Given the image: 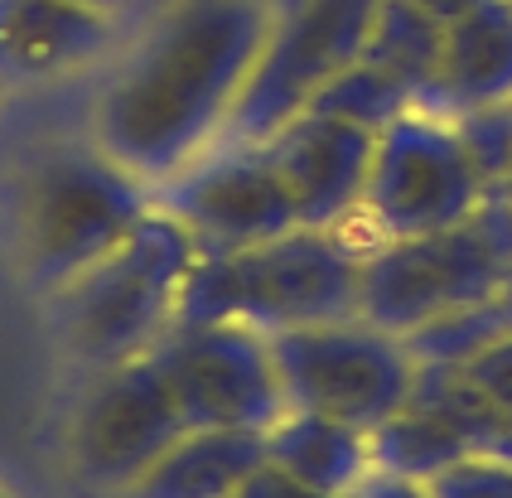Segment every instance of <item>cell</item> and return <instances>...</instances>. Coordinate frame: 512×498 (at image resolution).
I'll return each instance as SVG.
<instances>
[{
  "mask_svg": "<svg viewBox=\"0 0 512 498\" xmlns=\"http://www.w3.org/2000/svg\"><path fill=\"white\" fill-rule=\"evenodd\" d=\"M150 208V184L102 150H63L20 179L15 237L20 262L39 286H63L107 257Z\"/></svg>",
  "mask_w": 512,
  "mask_h": 498,
  "instance_id": "6",
  "label": "cell"
},
{
  "mask_svg": "<svg viewBox=\"0 0 512 498\" xmlns=\"http://www.w3.org/2000/svg\"><path fill=\"white\" fill-rule=\"evenodd\" d=\"M83 5H97V10H107V15H112V10L121 5V0H83Z\"/></svg>",
  "mask_w": 512,
  "mask_h": 498,
  "instance_id": "26",
  "label": "cell"
},
{
  "mask_svg": "<svg viewBox=\"0 0 512 498\" xmlns=\"http://www.w3.org/2000/svg\"><path fill=\"white\" fill-rule=\"evenodd\" d=\"M406 107H416V97L401 88L397 78H387L382 68H372V63L353 59L343 68L334 83H324V92L310 102V112H329V117H343L353 121V126H363V131H382L392 117H401Z\"/></svg>",
  "mask_w": 512,
  "mask_h": 498,
  "instance_id": "19",
  "label": "cell"
},
{
  "mask_svg": "<svg viewBox=\"0 0 512 498\" xmlns=\"http://www.w3.org/2000/svg\"><path fill=\"white\" fill-rule=\"evenodd\" d=\"M377 0H281L218 146H261L358 59Z\"/></svg>",
  "mask_w": 512,
  "mask_h": 498,
  "instance_id": "8",
  "label": "cell"
},
{
  "mask_svg": "<svg viewBox=\"0 0 512 498\" xmlns=\"http://www.w3.org/2000/svg\"><path fill=\"white\" fill-rule=\"evenodd\" d=\"M261 440H266V465L329 498H348L377 469L368 431L319 411H285L276 426L261 431Z\"/></svg>",
  "mask_w": 512,
  "mask_h": 498,
  "instance_id": "15",
  "label": "cell"
},
{
  "mask_svg": "<svg viewBox=\"0 0 512 498\" xmlns=\"http://www.w3.org/2000/svg\"><path fill=\"white\" fill-rule=\"evenodd\" d=\"M261 465V431H184L121 498H237Z\"/></svg>",
  "mask_w": 512,
  "mask_h": 498,
  "instance_id": "16",
  "label": "cell"
},
{
  "mask_svg": "<svg viewBox=\"0 0 512 498\" xmlns=\"http://www.w3.org/2000/svg\"><path fill=\"white\" fill-rule=\"evenodd\" d=\"M266 30V0H174L102 92L97 150L145 184L194 165L223 141Z\"/></svg>",
  "mask_w": 512,
  "mask_h": 498,
  "instance_id": "1",
  "label": "cell"
},
{
  "mask_svg": "<svg viewBox=\"0 0 512 498\" xmlns=\"http://www.w3.org/2000/svg\"><path fill=\"white\" fill-rule=\"evenodd\" d=\"M493 184L474 165V155L455 131V121L406 107L372 136V165L363 204L348 233L363 247L397 237L445 233L469 223L488 204Z\"/></svg>",
  "mask_w": 512,
  "mask_h": 498,
  "instance_id": "5",
  "label": "cell"
},
{
  "mask_svg": "<svg viewBox=\"0 0 512 498\" xmlns=\"http://www.w3.org/2000/svg\"><path fill=\"white\" fill-rule=\"evenodd\" d=\"M440 49H445V25L435 15H426L411 0H377L358 59L382 68L387 78H397L411 97H421V88L440 63Z\"/></svg>",
  "mask_w": 512,
  "mask_h": 498,
  "instance_id": "18",
  "label": "cell"
},
{
  "mask_svg": "<svg viewBox=\"0 0 512 498\" xmlns=\"http://www.w3.org/2000/svg\"><path fill=\"white\" fill-rule=\"evenodd\" d=\"M512 276V204L503 189L488 204L445 233L377 242L363 257L358 315L387 334H421L430 324L479 310L508 291Z\"/></svg>",
  "mask_w": 512,
  "mask_h": 498,
  "instance_id": "4",
  "label": "cell"
},
{
  "mask_svg": "<svg viewBox=\"0 0 512 498\" xmlns=\"http://www.w3.org/2000/svg\"><path fill=\"white\" fill-rule=\"evenodd\" d=\"M184 416L150 353L97 368L68 421V460L87 489L121 498L174 440L184 436Z\"/></svg>",
  "mask_w": 512,
  "mask_h": 498,
  "instance_id": "10",
  "label": "cell"
},
{
  "mask_svg": "<svg viewBox=\"0 0 512 498\" xmlns=\"http://www.w3.org/2000/svg\"><path fill=\"white\" fill-rule=\"evenodd\" d=\"M459 373L474 382L503 416H512V329H503L498 339H488L474 358H464Z\"/></svg>",
  "mask_w": 512,
  "mask_h": 498,
  "instance_id": "22",
  "label": "cell"
},
{
  "mask_svg": "<svg viewBox=\"0 0 512 498\" xmlns=\"http://www.w3.org/2000/svg\"><path fill=\"white\" fill-rule=\"evenodd\" d=\"M464 455H469V445L455 431V421L435 402L416 397V392H411V402L397 416H387L372 431V465L406 474V479H421V484H430L435 474H445Z\"/></svg>",
  "mask_w": 512,
  "mask_h": 498,
  "instance_id": "17",
  "label": "cell"
},
{
  "mask_svg": "<svg viewBox=\"0 0 512 498\" xmlns=\"http://www.w3.org/2000/svg\"><path fill=\"white\" fill-rule=\"evenodd\" d=\"M411 5H421L426 15H435L440 25H455L459 15H469V10H479L488 0H411Z\"/></svg>",
  "mask_w": 512,
  "mask_h": 498,
  "instance_id": "25",
  "label": "cell"
},
{
  "mask_svg": "<svg viewBox=\"0 0 512 498\" xmlns=\"http://www.w3.org/2000/svg\"><path fill=\"white\" fill-rule=\"evenodd\" d=\"M348 498H435V494L421 479H406V474H392V469H372Z\"/></svg>",
  "mask_w": 512,
  "mask_h": 498,
  "instance_id": "24",
  "label": "cell"
},
{
  "mask_svg": "<svg viewBox=\"0 0 512 498\" xmlns=\"http://www.w3.org/2000/svg\"><path fill=\"white\" fill-rule=\"evenodd\" d=\"M0 498H10V494H5V489H0Z\"/></svg>",
  "mask_w": 512,
  "mask_h": 498,
  "instance_id": "28",
  "label": "cell"
},
{
  "mask_svg": "<svg viewBox=\"0 0 512 498\" xmlns=\"http://www.w3.org/2000/svg\"><path fill=\"white\" fill-rule=\"evenodd\" d=\"M368 247L348 228H290L247 252L199 257L174 324H252L261 334L358 315Z\"/></svg>",
  "mask_w": 512,
  "mask_h": 498,
  "instance_id": "2",
  "label": "cell"
},
{
  "mask_svg": "<svg viewBox=\"0 0 512 498\" xmlns=\"http://www.w3.org/2000/svg\"><path fill=\"white\" fill-rule=\"evenodd\" d=\"M150 363L189 431H266L285 416L271 339L252 324H170Z\"/></svg>",
  "mask_w": 512,
  "mask_h": 498,
  "instance_id": "9",
  "label": "cell"
},
{
  "mask_svg": "<svg viewBox=\"0 0 512 498\" xmlns=\"http://www.w3.org/2000/svg\"><path fill=\"white\" fill-rule=\"evenodd\" d=\"M237 498H329V494H314L305 484H295L290 474H281L276 465H261L252 479L237 489Z\"/></svg>",
  "mask_w": 512,
  "mask_h": 498,
  "instance_id": "23",
  "label": "cell"
},
{
  "mask_svg": "<svg viewBox=\"0 0 512 498\" xmlns=\"http://www.w3.org/2000/svg\"><path fill=\"white\" fill-rule=\"evenodd\" d=\"M266 160L295 194L300 228H348L363 204L372 165V131L329 112H300L261 141Z\"/></svg>",
  "mask_w": 512,
  "mask_h": 498,
  "instance_id": "12",
  "label": "cell"
},
{
  "mask_svg": "<svg viewBox=\"0 0 512 498\" xmlns=\"http://www.w3.org/2000/svg\"><path fill=\"white\" fill-rule=\"evenodd\" d=\"M150 204L174 213L203 257L247 252L300 228L295 194L261 146H213L165 184H150Z\"/></svg>",
  "mask_w": 512,
  "mask_h": 498,
  "instance_id": "11",
  "label": "cell"
},
{
  "mask_svg": "<svg viewBox=\"0 0 512 498\" xmlns=\"http://www.w3.org/2000/svg\"><path fill=\"white\" fill-rule=\"evenodd\" d=\"M199 257L203 252L189 228L174 213L150 204L141 223L107 257H97L49 291L63 349L92 373L150 353L155 339L174 324L179 291Z\"/></svg>",
  "mask_w": 512,
  "mask_h": 498,
  "instance_id": "3",
  "label": "cell"
},
{
  "mask_svg": "<svg viewBox=\"0 0 512 498\" xmlns=\"http://www.w3.org/2000/svg\"><path fill=\"white\" fill-rule=\"evenodd\" d=\"M112 44V15L83 0H0V78L44 83Z\"/></svg>",
  "mask_w": 512,
  "mask_h": 498,
  "instance_id": "14",
  "label": "cell"
},
{
  "mask_svg": "<svg viewBox=\"0 0 512 498\" xmlns=\"http://www.w3.org/2000/svg\"><path fill=\"white\" fill-rule=\"evenodd\" d=\"M455 131L464 136V146L474 155V165L484 170V179L498 189L512 165V102L464 112V117H455Z\"/></svg>",
  "mask_w": 512,
  "mask_h": 498,
  "instance_id": "20",
  "label": "cell"
},
{
  "mask_svg": "<svg viewBox=\"0 0 512 498\" xmlns=\"http://www.w3.org/2000/svg\"><path fill=\"white\" fill-rule=\"evenodd\" d=\"M498 189H503V199L512 204V165H508V175H503V184H498Z\"/></svg>",
  "mask_w": 512,
  "mask_h": 498,
  "instance_id": "27",
  "label": "cell"
},
{
  "mask_svg": "<svg viewBox=\"0 0 512 498\" xmlns=\"http://www.w3.org/2000/svg\"><path fill=\"white\" fill-rule=\"evenodd\" d=\"M266 339H271V358L281 373L285 411H319L368 436L411 402V387L421 373L411 344L401 334L377 329L363 315L295 324Z\"/></svg>",
  "mask_w": 512,
  "mask_h": 498,
  "instance_id": "7",
  "label": "cell"
},
{
  "mask_svg": "<svg viewBox=\"0 0 512 498\" xmlns=\"http://www.w3.org/2000/svg\"><path fill=\"white\" fill-rule=\"evenodd\" d=\"M512 102V0H488L445 25V49L416 107L455 121Z\"/></svg>",
  "mask_w": 512,
  "mask_h": 498,
  "instance_id": "13",
  "label": "cell"
},
{
  "mask_svg": "<svg viewBox=\"0 0 512 498\" xmlns=\"http://www.w3.org/2000/svg\"><path fill=\"white\" fill-rule=\"evenodd\" d=\"M435 498H512V465L488 455H464L430 479Z\"/></svg>",
  "mask_w": 512,
  "mask_h": 498,
  "instance_id": "21",
  "label": "cell"
}]
</instances>
